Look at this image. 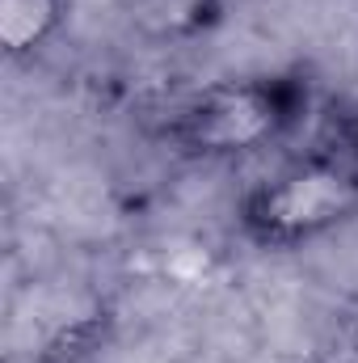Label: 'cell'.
<instances>
[{
    "label": "cell",
    "mask_w": 358,
    "mask_h": 363,
    "mask_svg": "<svg viewBox=\"0 0 358 363\" xmlns=\"http://www.w3.org/2000/svg\"><path fill=\"white\" fill-rule=\"evenodd\" d=\"M228 13V0H131L135 26L156 43L207 38Z\"/></svg>",
    "instance_id": "obj_3"
},
{
    "label": "cell",
    "mask_w": 358,
    "mask_h": 363,
    "mask_svg": "<svg viewBox=\"0 0 358 363\" xmlns=\"http://www.w3.org/2000/svg\"><path fill=\"white\" fill-rule=\"evenodd\" d=\"M72 0H0V51L34 60L68 21Z\"/></svg>",
    "instance_id": "obj_4"
},
{
    "label": "cell",
    "mask_w": 358,
    "mask_h": 363,
    "mask_svg": "<svg viewBox=\"0 0 358 363\" xmlns=\"http://www.w3.org/2000/svg\"><path fill=\"white\" fill-rule=\"evenodd\" d=\"M342 144H346V161L358 169V110L342 123Z\"/></svg>",
    "instance_id": "obj_5"
},
{
    "label": "cell",
    "mask_w": 358,
    "mask_h": 363,
    "mask_svg": "<svg viewBox=\"0 0 358 363\" xmlns=\"http://www.w3.org/2000/svg\"><path fill=\"white\" fill-rule=\"evenodd\" d=\"M308 110L295 77H232L190 93L165 118V140L202 161H236L278 144Z\"/></svg>",
    "instance_id": "obj_1"
},
{
    "label": "cell",
    "mask_w": 358,
    "mask_h": 363,
    "mask_svg": "<svg viewBox=\"0 0 358 363\" xmlns=\"http://www.w3.org/2000/svg\"><path fill=\"white\" fill-rule=\"evenodd\" d=\"M358 216V169L346 157H304L241 199V228L262 250H295Z\"/></svg>",
    "instance_id": "obj_2"
}]
</instances>
